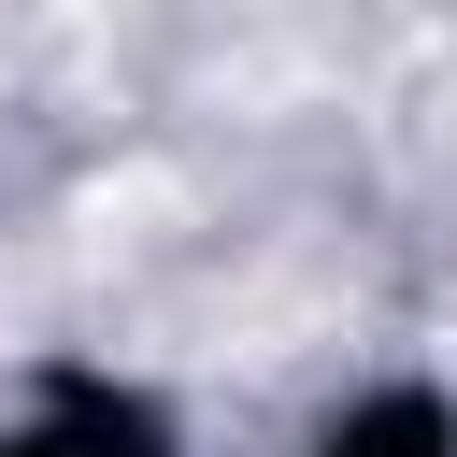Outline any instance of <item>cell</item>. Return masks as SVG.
I'll use <instances>...</instances> for the list:
<instances>
[{
    "label": "cell",
    "instance_id": "obj_2",
    "mask_svg": "<svg viewBox=\"0 0 457 457\" xmlns=\"http://www.w3.org/2000/svg\"><path fill=\"white\" fill-rule=\"evenodd\" d=\"M300 457H457V386L371 371V386H343V400L300 428Z\"/></svg>",
    "mask_w": 457,
    "mask_h": 457
},
{
    "label": "cell",
    "instance_id": "obj_1",
    "mask_svg": "<svg viewBox=\"0 0 457 457\" xmlns=\"http://www.w3.org/2000/svg\"><path fill=\"white\" fill-rule=\"evenodd\" d=\"M0 457H186V428H171V400H157V386L43 371V386L0 414Z\"/></svg>",
    "mask_w": 457,
    "mask_h": 457
}]
</instances>
